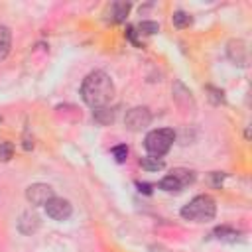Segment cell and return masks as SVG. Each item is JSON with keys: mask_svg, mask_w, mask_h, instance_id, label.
<instances>
[{"mask_svg": "<svg viewBox=\"0 0 252 252\" xmlns=\"http://www.w3.org/2000/svg\"><path fill=\"white\" fill-rule=\"evenodd\" d=\"M114 91L116 89H114L110 75L104 71H98V69L91 71L81 83V98L91 108L108 106L110 100L114 98Z\"/></svg>", "mask_w": 252, "mask_h": 252, "instance_id": "1", "label": "cell"}, {"mask_svg": "<svg viewBox=\"0 0 252 252\" xmlns=\"http://www.w3.org/2000/svg\"><path fill=\"white\" fill-rule=\"evenodd\" d=\"M217 215V203L211 195H197L181 207V217L191 222H209Z\"/></svg>", "mask_w": 252, "mask_h": 252, "instance_id": "2", "label": "cell"}, {"mask_svg": "<svg viewBox=\"0 0 252 252\" xmlns=\"http://www.w3.org/2000/svg\"><path fill=\"white\" fill-rule=\"evenodd\" d=\"M173 142H175V132L171 128H158L146 134L144 148L152 158H161L169 152Z\"/></svg>", "mask_w": 252, "mask_h": 252, "instance_id": "3", "label": "cell"}, {"mask_svg": "<svg viewBox=\"0 0 252 252\" xmlns=\"http://www.w3.org/2000/svg\"><path fill=\"white\" fill-rule=\"evenodd\" d=\"M152 122V112L148 106H134L126 112L124 116V126L132 132H138V130H144L148 128Z\"/></svg>", "mask_w": 252, "mask_h": 252, "instance_id": "4", "label": "cell"}, {"mask_svg": "<svg viewBox=\"0 0 252 252\" xmlns=\"http://www.w3.org/2000/svg\"><path fill=\"white\" fill-rule=\"evenodd\" d=\"M45 213L49 219L53 220H67L73 213V207L67 199L63 197H51L47 203H45Z\"/></svg>", "mask_w": 252, "mask_h": 252, "instance_id": "5", "label": "cell"}, {"mask_svg": "<svg viewBox=\"0 0 252 252\" xmlns=\"http://www.w3.org/2000/svg\"><path fill=\"white\" fill-rule=\"evenodd\" d=\"M51 197H55V193L47 183H33V185H30L26 189V199L33 207H45V203Z\"/></svg>", "mask_w": 252, "mask_h": 252, "instance_id": "6", "label": "cell"}, {"mask_svg": "<svg viewBox=\"0 0 252 252\" xmlns=\"http://www.w3.org/2000/svg\"><path fill=\"white\" fill-rule=\"evenodd\" d=\"M226 55L238 67H246L248 65V49H246V43L242 39H230L226 43Z\"/></svg>", "mask_w": 252, "mask_h": 252, "instance_id": "7", "label": "cell"}, {"mask_svg": "<svg viewBox=\"0 0 252 252\" xmlns=\"http://www.w3.org/2000/svg\"><path fill=\"white\" fill-rule=\"evenodd\" d=\"M171 93H173V100L177 102L179 108H183V110H193V108H195L193 93H191L181 81H175V83H173Z\"/></svg>", "mask_w": 252, "mask_h": 252, "instance_id": "8", "label": "cell"}, {"mask_svg": "<svg viewBox=\"0 0 252 252\" xmlns=\"http://www.w3.org/2000/svg\"><path fill=\"white\" fill-rule=\"evenodd\" d=\"M39 217L33 213V211H24L18 219V230L22 234H33L37 228H39Z\"/></svg>", "mask_w": 252, "mask_h": 252, "instance_id": "9", "label": "cell"}, {"mask_svg": "<svg viewBox=\"0 0 252 252\" xmlns=\"http://www.w3.org/2000/svg\"><path fill=\"white\" fill-rule=\"evenodd\" d=\"M169 175H171V177H175V179L181 183V187H185V185H191V183L197 179L195 171H193V169H187V167H173Z\"/></svg>", "mask_w": 252, "mask_h": 252, "instance_id": "10", "label": "cell"}, {"mask_svg": "<svg viewBox=\"0 0 252 252\" xmlns=\"http://www.w3.org/2000/svg\"><path fill=\"white\" fill-rule=\"evenodd\" d=\"M12 47V32L8 26H0V61H4Z\"/></svg>", "mask_w": 252, "mask_h": 252, "instance_id": "11", "label": "cell"}, {"mask_svg": "<svg viewBox=\"0 0 252 252\" xmlns=\"http://www.w3.org/2000/svg\"><path fill=\"white\" fill-rule=\"evenodd\" d=\"M114 116H116V110L114 108H110V106H100V108H94L93 110V118H94V122H98V124H110L112 120H114Z\"/></svg>", "mask_w": 252, "mask_h": 252, "instance_id": "12", "label": "cell"}, {"mask_svg": "<svg viewBox=\"0 0 252 252\" xmlns=\"http://www.w3.org/2000/svg\"><path fill=\"white\" fill-rule=\"evenodd\" d=\"M132 4L130 2H114L112 4V16H114V22H124L128 12H130Z\"/></svg>", "mask_w": 252, "mask_h": 252, "instance_id": "13", "label": "cell"}, {"mask_svg": "<svg viewBox=\"0 0 252 252\" xmlns=\"http://www.w3.org/2000/svg\"><path fill=\"white\" fill-rule=\"evenodd\" d=\"M158 187H159V189H163V191H167V193H175V191H181V189H183V187H181V183H179L175 177H171V175L161 177V179H159V183H158Z\"/></svg>", "mask_w": 252, "mask_h": 252, "instance_id": "14", "label": "cell"}, {"mask_svg": "<svg viewBox=\"0 0 252 252\" xmlns=\"http://www.w3.org/2000/svg\"><path fill=\"white\" fill-rule=\"evenodd\" d=\"M215 234H217V238H220V240H228V242H234L236 238H238V230H234V228H230V226H217L215 228Z\"/></svg>", "mask_w": 252, "mask_h": 252, "instance_id": "15", "label": "cell"}, {"mask_svg": "<svg viewBox=\"0 0 252 252\" xmlns=\"http://www.w3.org/2000/svg\"><path fill=\"white\" fill-rule=\"evenodd\" d=\"M173 26L175 28H187V26H191V22H193V18H191V14H187V12H183V10H177V12H173Z\"/></svg>", "mask_w": 252, "mask_h": 252, "instance_id": "16", "label": "cell"}, {"mask_svg": "<svg viewBox=\"0 0 252 252\" xmlns=\"http://www.w3.org/2000/svg\"><path fill=\"white\" fill-rule=\"evenodd\" d=\"M140 165H142L146 171H158V169H163V161H161L159 158H152V156L142 158V159H140Z\"/></svg>", "mask_w": 252, "mask_h": 252, "instance_id": "17", "label": "cell"}, {"mask_svg": "<svg viewBox=\"0 0 252 252\" xmlns=\"http://www.w3.org/2000/svg\"><path fill=\"white\" fill-rule=\"evenodd\" d=\"M138 30L140 33H146V35H154L156 32H159V24L158 22H150V20H144L138 24Z\"/></svg>", "mask_w": 252, "mask_h": 252, "instance_id": "18", "label": "cell"}, {"mask_svg": "<svg viewBox=\"0 0 252 252\" xmlns=\"http://www.w3.org/2000/svg\"><path fill=\"white\" fill-rule=\"evenodd\" d=\"M112 156H114V159H116L118 163H124L126 158H128V146H126V144L114 146V148H112Z\"/></svg>", "mask_w": 252, "mask_h": 252, "instance_id": "19", "label": "cell"}, {"mask_svg": "<svg viewBox=\"0 0 252 252\" xmlns=\"http://www.w3.org/2000/svg\"><path fill=\"white\" fill-rule=\"evenodd\" d=\"M14 156V146L10 142H0V161H10Z\"/></svg>", "mask_w": 252, "mask_h": 252, "instance_id": "20", "label": "cell"}, {"mask_svg": "<svg viewBox=\"0 0 252 252\" xmlns=\"http://www.w3.org/2000/svg\"><path fill=\"white\" fill-rule=\"evenodd\" d=\"M207 93H211L209 96H211V100L215 102V104H220V102H224V93L220 91V89H215V87H207Z\"/></svg>", "mask_w": 252, "mask_h": 252, "instance_id": "21", "label": "cell"}, {"mask_svg": "<svg viewBox=\"0 0 252 252\" xmlns=\"http://www.w3.org/2000/svg\"><path fill=\"white\" fill-rule=\"evenodd\" d=\"M136 187H138L142 193H146V195H150V193H152V185H150V183H142V181H138V183H136Z\"/></svg>", "mask_w": 252, "mask_h": 252, "instance_id": "22", "label": "cell"}, {"mask_svg": "<svg viewBox=\"0 0 252 252\" xmlns=\"http://www.w3.org/2000/svg\"><path fill=\"white\" fill-rule=\"evenodd\" d=\"M222 179H224V173H219V171L213 173V183H215V185H220Z\"/></svg>", "mask_w": 252, "mask_h": 252, "instance_id": "23", "label": "cell"}, {"mask_svg": "<svg viewBox=\"0 0 252 252\" xmlns=\"http://www.w3.org/2000/svg\"><path fill=\"white\" fill-rule=\"evenodd\" d=\"M0 122H2V118H0Z\"/></svg>", "mask_w": 252, "mask_h": 252, "instance_id": "24", "label": "cell"}]
</instances>
